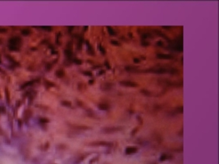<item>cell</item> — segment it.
Returning <instances> with one entry per match:
<instances>
[{
    "label": "cell",
    "mask_w": 219,
    "mask_h": 164,
    "mask_svg": "<svg viewBox=\"0 0 219 164\" xmlns=\"http://www.w3.org/2000/svg\"><path fill=\"white\" fill-rule=\"evenodd\" d=\"M21 44V39L19 37H12L8 41V48L10 50H17Z\"/></svg>",
    "instance_id": "6da1fadb"
},
{
    "label": "cell",
    "mask_w": 219,
    "mask_h": 164,
    "mask_svg": "<svg viewBox=\"0 0 219 164\" xmlns=\"http://www.w3.org/2000/svg\"><path fill=\"white\" fill-rule=\"evenodd\" d=\"M120 84L123 86H127V87H136L137 85L133 81H121Z\"/></svg>",
    "instance_id": "7a4b0ae2"
},
{
    "label": "cell",
    "mask_w": 219,
    "mask_h": 164,
    "mask_svg": "<svg viewBox=\"0 0 219 164\" xmlns=\"http://www.w3.org/2000/svg\"><path fill=\"white\" fill-rule=\"evenodd\" d=\"M158 57L160 58H167V59H168V58H171L170 55H167V54H158Z\"/></svg>",
    "instance_id": "3957f363"
},
{
    "label": "cell",
    "mask_w": 219,
    "mask_h": 164,
    "mask_svg": "<svg viewBox=\"0 0 219 164\" xmlns=\"http://www.w3.org/2000/svg\"><path fill=\"white\" fill-rule=\"evenodd\" d=\"M108 32L110 33V34H112V35H113V34H115V32L113 30V29L110 27V26H108Z\"/></svg>",
    "instance_id": "277c9868"
},
{
    "label": "cell",
    "mask_w": 219,
    "mask_h": 164,
    "mask_svg": "<svg viewBox=\"0 0 219 164\" xmlns=\"http://www.w3.org/2000/svg\"><path fill=\"white\" fill-rule=\"evenodd\" d=\"M21 33H22L23 34H30V30H29L28 29L23 30L21 31Z\"/></svg>",
    "instance_id": "5b68a950"
},
{
    "label": "cell",
    "mask_w": 219,
    "mask_h": 164,
    "mask_svg": "<svg viewBox=\"0 0 219 164\" xmlns=\"http://www.w3.org/2000/svg\"><path fill=\"white\" fill-rule=\"evenodd\" d=\"M100 109H107L108 107L107 106V105H104V104H102V105H99Z\"/></svg>",
    "instance_id": "8992f818"
},
{
    "label": "cell",
    "mask_w": 219,
    "mask_h": 164,
    "mask_svg": "<svg viewBox=\"0 0 219 164\" xmlns=\"http://www.w3.org/2000/svg\"><path fill=\"white\" fill-rule=\"evenodd\" d=\"M41 28H43V29H46L47 30H51V27H49V26H42Z\"/></svg>",
    "instance_id": "52a82bcc"
},
{
    "label": "cell",
    "mask_w": 219,
    "mask_h": 164,
    "mask_svg": "<svg viewBox=\"0 0 219 164\" xmlns=\"http://www.w3.org/2000/svg\"><path fill=\"white\" fill-rule=\"evenodd\" d=\"M112 42H113V44H114V43H115V44H118L117 41H112Z\"/></svg>",
    "instance_id": "ba28073f"
}]
</instances>
